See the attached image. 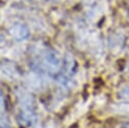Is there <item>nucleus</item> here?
<instances>
[{
    "label": "nucleus",
    "instance_id": "f257e3e1",
    "mask_svg": "<svg viewBox=\"0 0 129 128\" xmlns=\"http://www.w3.org/2000/svg\"><path fill=\"white\" fill-rule=\"evenodd\" d=\"M36 68V70L47 73L49 75L57 74L60 72L62 68L61 59L57 55V53L51 49H45L43 50L39 56L36 58L35 63H33Z\"/></svg>",
    "mask_w": 129,
    "mask_h": 128
},
{
    "label": "nucleus",
    "instance_id": "39448f33",
    "mask_svg": "<svg viewBox=\"0 0 129 128\" xmlns=\"http://www.w3.org/2000/svg\"><path fill=\"white\" fill-rule=\"evenodd\" d=\"M3 109H4V99H3L2 94L0 93V113L3 111Z\"/></svg>",
    "mask_w": 129,
    "mask_h": 128
},
{
    "label": "nucleus",
    "instance_id": "20e7f679",
    "mask_svg": "<svg viewBox=\"0 0 129 128\" xmlns=\"http://www.w3.org/2000/svg\"><path fill=\"white\" fill-rule=\"evenodd\" d=\"M0 128H11L8 118L3 115H0Z\"/></svg>",
    "mask_w": 129,
    "mask_h": 128
},
{
    "label": "nucleus",
    "instance_id": "423d86ee",
    "mask_svg": "<svg viewBox=\"0 0 129 128\" xmlns=\"http://www.w3.org/2000/svg\"><path fill=\"white\" fill-rule=\"evenodd\" d=\"M4 43H5V38H4V36L2 34H0V47L2 45H4Z\"/></svg>",
    "mask_w": 129,
    "mask_h": 128
},
{
    "label": "nucleus",
    "instance_id": "7ed1b4c3",
    "mask_svg": "<svg viewBox=\"0 0 129 128\" xmlns=\"http://www.w3.org/2000/svg\"><path fill=\"white\" fill-rule=\"evenodd\" d=\"M9 33L14 39L22 41L29 36V29L23 23H14L9 28Z\"/></svg>",
    "mask_w": 129,
    "mask_h": 128
},
{
    "label": "nucleus",
    "instance_id": "f03ea898",
    "mask_svg": "<svg viewBox=\"0 0 129 128\" xmlns=\"http://www.w3.org/2000/svg\"><path fill=\"white\" fill-rule=\"evenodd\" d=\"M18 119L22 124L26 126H31L36 121V114L33 109L32 98L26 93H23L22 95L19 96Z\"/></svg>",
    "mask_w": 129,
    "mask_h": 128
}]
</instances>
